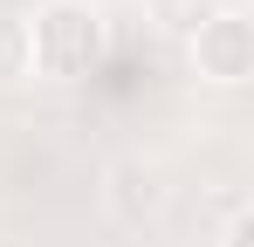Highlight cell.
<instances>
[{"instance_id":"2","label":"cell","mask_w":254,"mask_h":247,"mask_svg":"<svg viewBox=\"0 0 254 247\" xmlns=\"http://www.w3.org/2000/svg\"><path fill=\"white\" fill-rule=\"evenodd\" d=\"M186 62H192V76L213 82V89L254 82V21L241 14V7H220L206 28L186 41Z\"/></svg>"},{"instance_id":"5","label":"cell","mask_w":254,"mask_h":247,"mask_svg":"<svg viewBox=\"0 0 254 247\" xmlns=\"http://www.w3.org/2000/svg\"><path fill=\"white\" fill-rule=\"evenodd\" d=\"M220 247H254V213H248V206H234V213H227V227H220Z\"/></svg>"},{"instance_id":"3","label":"cell","mask_w":254,"mask_h":247,"mask_svg":"<svg viewBox=\"0 0 254 247\" xmlns=\"http://www.w3.org/2000/svg\"><path fill=\"white\" fill-rule=\"evenodd\" d=\"M220 7H227V0H144V21H151L165 41H192Z\"/></svg>"},{"instance_id":"4","label":"cell","mask_w":254,"mask_h":247,"mask_svg":"<svg viewBox=\"0 0 254 247\" xmlns=\"http://www.w3.org/2000/svg\"><path fill=\"white\" fill-rule=\"evenodd\" d=\"M28 76V35H21V14H0V82Z\"/></svg>"},{"instance_id":"1","label":"cell","mask_w":254,"mask_h":247,"mask_svg":"<svg viewBox=\"0 0 254 247\" xmlns=\"http://www.w3.org/2000/svg\"><path fill=\"white\" fill-rule=\"evenodd\" d=\"M28 35V76L42 82H83L110 55V21L96 0H42L35 14H21Z\"/></svg>"}]
</instances>
